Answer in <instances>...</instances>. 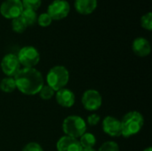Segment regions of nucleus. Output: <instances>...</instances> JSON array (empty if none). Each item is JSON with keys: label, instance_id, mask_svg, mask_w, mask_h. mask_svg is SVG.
Wrapping results in <instances>:
<instances>
[{"label": "nucleus", "instance_id": "1", "mask_svg": "<svg viewBox=\"0 0 152 151\" xmlns=\"http://www.w3.org/2000/svg\"><path fill=\"white\" fill-rule=\"evenodd\" d=\"M13 78L16 89L27 96L37 95L45 85L42 73L36 68H21Z\"/></svg>", "mask_w": 152, "mask_h": 151}, {"label": "nucleus", "instance_id": "2", "mask_svg": "<svg viewBox=\"0 0 152 151\" xmlns=\"http://www.w3.org/2000/svg\"><path fill=\"white\" fill-rule=\"evenodd\" d=\"M120 122L122 128L121 136L130 138L141 132L144 125V117L141 112L132 110L126 113Z\"/></svg>", "mask_w": 152, "mask_h": 151}, {"label": "nucleus", "instance_id": "3", "mask_svg": "<svg viewBox=\"0 0 152 151\" xmlns=\"http://www.w3.org/2000/svg\"><path fill=\"white\" fill-rule=\"evenodd\" d=\"M69 69L63 65H55L52 67L45 77V84L55 92L65 88L69 81Z\"/></svg>", "mask_w": 152, "mask_h": 151}, {"label": "nucleus", "instance_id": "4", "mask_svg": "<svg viewBox=\"0 0 152 151\" xmlns=\"http://www.w3.org/2000/svg\"><path fill=\"white\" fill-rule=\"evenodd\" d=\"M61 127L65 135L78 140L86 132L87 125L83 117L77 115H70L64 118Z\"/></svg>", "mask_w": 152, "mask_h": 151}, {"label": "nucleus", "instance_id": "5", "mask_svg": "<svg viewBox=\"0 0 152 151\" xmlns=\"http://www.w3.org/2000/svg\"><path fill=\"white\" fill-rule=\"evenodd\" d=\"M16 55L21 68H36L40 61V53L38 50L32 45L21 47Z\"/></svg>", "mask_w": 152, "mask_h": 151}, {"label": "nucleus", "instance_id": "6", "mask_svg": "<svg viewBox=\"0 0 152 151\" xmlns=\"http://www.w3.org/2000/svg\"><path fill=\"white\" fill-rule=\"evenodd\" d=\"M81 102L86 110L94 112L102 107V96L99 91L95 89H88L83 93Z\"/></svg>", "mask_w": 152, "mask_h": 151}, {"label": "nucleus", "instance_id": "7", "mask_svg": "<svg viewBox=\"0 0 152 151\" xmlns=\"http://www.w3.org/2000/svg\"><path fill=\"white\" fill-rule=\"evenodd\" d=\"M70 12V4L67 0H53L47 7V13L53 20L65 19Z\"/></svg>", "mask_w": 152, "mask_h": 151}, {"label": "nucleus", "instance_id": "8", "mask_svg": "<svg viewBox=\"0 0 152 151\" xmlns=\"http://www.w3.org/2000/svg\"><path fill=\"white\" fill-rule=\"evenodd\" d=\"M22 11L21 0H4L0 5V14L7 20L20 17Z\"/></svg>", "mask_w": 152, "mask_h": 151}, {"label": "nucleus", "instance_id": "9", "mask_svg": "<svg viewBox=\"0 0 152 151\" xmlns=\"http://www.w3.org/2000/svg\"><path fill=\"white\" fill-rule=\"evenodd\" d=\"M0 68L5 77H13L21 69V66L16 54L7 53L2 58L0 62Z\"/></svg>", "mask_w": 152, "mask_h": 151}, {"label": "nucleus", "instance_id": "10", "mask_svg": "<svg viewBox=\"0 0 152 151\" xmlns=\"http://www.w3.org/2000/svg\"><path fill=\"white\" fill-rule=\"evenodd\" d=\"M102 131L109 136L115 138L121 136L122 128L119 119L113 116H107L102 120Z\"/></svg>", "mask_w": 152, "mask_h": 151}, {"label": "nucleus", "instance_id": "11", "mask_svg": "<svg viewBox=\"0 0 152 151\" xmlns=\"http://www.w3.org/2000/svg\"><path fill=\"white\" fill-rule=\"evenodd\" d=\"M56 102L62 108H71L76 102V96L74 92L68 88H62L55 92Z\"/></svg>", "mask_w": 152, "mask_h": 151}, {"label": "nucleus", "instance_id": "12", "mask_svg": "<svg viewBox=\"0 0 152 151\" xmlns=\"http://www.w3.org/2000/svg\"><path fill=\"white\" fill-rule=\"evenodd\" d=\"M132 50L138 57H147L151 53V45L147 38L138 36L133 41Z\"/></svg>", "mask_w": 152, "mask_h": 151}, {"label": "nucleus", "instance_id": "13", "mask_svg": "<svg viewBox=\"0 0 152 151\" xmlns=\"http://www.w3.org/2000/svg\"><path fill=\"white\" fill-rule=\"evenodd\" d=\"M57 151H82V147L77 139L64 135L56 142Z\"/></svg>", "mask_w": 152, "mask_h": 151}, {"label": "nucleus", "instance_id": "14", "mask_svg": "<svg viewBox=\"0 0 152 151\" xmlns=\"http://www.w3.org/2000/svg\"><path fill=\"white\" fill-rule=\"evenodd\" d=\"M97 0H75L74 7L77 13L82 15L92 14L97 8Z\"/></svg>", "mask_w": 152, "mask_h": 151}, {"label": "nucleus", "instance_id": "15", "mask_svg": "<svg viewBox=\"0 0 152 151\" xmlns=\"http://www.w3.org/2000/svg\"><path fill=\"white\" fill-rule=\"evenodd\" d=\"M78 142L82 149H86V148H94L97 142V140L94 133L86 132L80 136V138L78 139Z\"/></svg>", "mask_w": 152, "mask_h": 151}, {"label": "nucleus", "instance_id": "16", "mask_svg": "<svg viewBox=\"0 0 152 151\" xmlns=\"http://www.w3.org/2000/svg\"><path fill=\"white\" fill-rule=\"evenodd\" d=\"M0 90L5 93H11L16 90V85L13 77H5L0 81Z\"/></svg>", "mask_w": 152, "mask_h": 151}, {"label": "nucleus", "instance_id": "17", "mask_svg": "<svg viewBox=\"0 0 152 151\" xmlns=\"http://www.w3.org/2000/svg\"><path fill=\"white\" fill-rule=\"evenodd\" d=\"M20 17L26 23L27 27L34 26L37 23V12L32 11V10H25V9H23V11H22Z\"/></svg>", "mask_w": 152, "mask_h": 151}, {"label": "nucleus", "instance_id": "18", "mask_svg": "<svg viewBox=\"0 0 152 151\" xmlns=\"http://www.w3.org/2000/svg\"><path fill=\"white\" fill-rule=\"evenodd\" d=\"M11 26H12V31L17 33V34L23 33L28 28L26 23L23 21V20L20 17H17L15 19H12V22H11Z\"/></svg>", "mask_w": 152, "mask_h": 151}, {"label": "nucleus", "instance_id": "19", "mask_svg": "<svg viewBox=\"0 0 152 151\" xmlns=\"http://www.w3.org/2000/svg\"><path fill=\"white\" fill-rule=\"evenodd\" d=\"M40 98L44 101H49L51 100L53 97H54L55 95V91L53 90L49 85H47L45 83V85L42 86V88L40 89V91L38 92V93Z\"/></svg>", "mask_w": 152, "mask_h": 151}, {"label": "nucleus", "instance_id": "20", "mask_svg": "<svg viewBox=\"0 0 152 151\" xmlns=\"http://www.w3.org/2000/svg\"><path fill=\"white\" fill-rule=\"evenodd\" d=\"M23 9L37 12L42 4V0H21Z\"/></svg>", "mask_w": 152, "mask_h": 151}, {"label": "nucleus", "instance_id": "21", "mask_svg": "<svg viewBox=\"0 0 152 151\" xmlns=\"http://www.w3.org/2000/svg\"><path fill=\"white\" fill-rule=\"evenodd\" d=\"M52 22H53V20L47 12H42L37 16V23L42 28L49 27L52 24Z\"/></svg>", "mask_w": 152, "mask_h": 151}, {"label": "nucleus", "instance_id": "22", "mask_svg": "<svg viewBox=\"0 0 152 151\" xmlns=\"http://www.w3.org/2000/svg\"><path fill=\"white\" fill-rule=\"evenodd\" d=\"M141 26L142 28L151 31L152 30V13L148 12L147 13L143 14L141 18Z\"/></svg>", "mask_w": 152, "mask_h": 151}, {"label": "nucleus", "instance_id": "23", "mask_svg": "<svg viewBox=\"0 0 152 151\" xmlns=\"http://www.w3.org/2000/svg\"><path fill=\"white\" fill-rule=\"evenodd\" d=\"M97 151H120V148L116 142L107 141L101 145Z\"/></svg>", "mask_w": 152, "mask_h": 151}, {"label": "nucleus", "instance_id": "24", "mask_svg": "<svg viewBox=\"0 0 152 151\" xmlns=\"http://www.w3.org/2000/svg\"><path fill=\"white\" fill-rule=\"evenodd\" d=\"M21 151H44V149L38 142H30L22 148Z\"/></svg>", "mask_w": 152, "mask_h": 151}, {"label": "nucleus", "instance_id": "25", "mask_svg": "<svg viewBox=\"0 0 152 151\" xmlns=\"http://www.w3.org/2000/svg\"><path fill=\"white\" fill-rule=\"evenodd\" d=\"M100 122H101V117L96 113H93V114L89 115L86 117V125H88L90 126H95Z\"/></svg>", "mask_w": 152, "mask_h": 151}, {"label": "nucleus", "instance_id": "26", "mask_svg": "<svg viewBox=\"0 0 152 151\" xmlns=\"http://www.w3.org/2000/svg\"><path fill=\"white\" fill-rule=\"evenodd\" d=\"M82 151H97L94 148H86V149H82Z\"/></svg>", "mask_w": 152, "mask_h": 151}, {"label": "nucleus", "instance_id": "27", "mask_svg": "<svg viewBox=\"0 0 152 151\" xmlns=\"http://www.w3.org/2000/svg\"><path fill=\"white\" fill-rule=\"evenodd\" d=\"M142 151H152V148L151 147H148V148H145L144 150Z\"/></svg>", "mask_w": 152, "mask_h": 151}]
</instances>
